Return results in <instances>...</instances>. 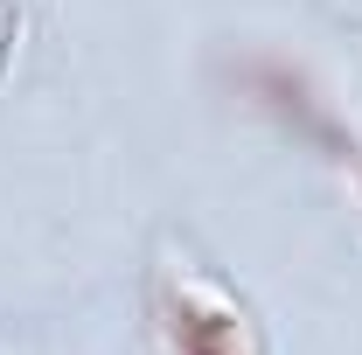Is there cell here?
Instances as JSON below:
<instances>
[{
	"label": "cell",
	"instance_id": "7a4b0ae2",
	"mask_svg": "<svg viewBox=\"0 0 362 355\" xmlns=\"http://www.w3.org/2000/svg\"><path fill=\"white\" fill-rule=\"evenodd\" d=\"M244 98H251V105H258V112H265L286 139H300L307 153H320V161H327V168H334V175L362 195V133L314 91V77H307V70L258 56V63H244Z\"/></svg>",
	"mask_w": 362,
	"mask_h": 355
},
{
	"label": "cell",
	"instance_id": "6da1fadb",
	"mask_svg": "<svg viewBox=\"0 0 362 355\" xmlns=\"http://www.w3.org/2000/svg\"><path fill=\"white\" fill-rule=\"evenodd\" d=\"M146 320L168 355H265L251 307L202 265H153L146 279Z\"/></svg>",
	"mask_w": 362,
	"mask_h": 355
}]
</instances>
